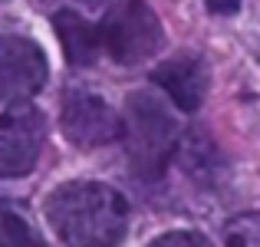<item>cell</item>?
<instances>
[{
    "label": "cell",
    "mask_w": 260,
    "mask_h": 247,
    "mask_svg": "<svg viewBox=\"0 0 260 247\" xmlns=\"http://www.w3.org/2000/svg\"><path fill=\"white\" fill-rule=\"evenodd\" d=\"M50 228L66 247H119L128 231V204L102 181H70L46 201Z\"/></svg>",
    "instance_id": "1"
},
{
    "label": "cell",
    "mask_w": 260,
    "mask_h": 247,
    "mask_svg": "<svg viewBox=\"0 0 260 247\" xmlns=\"http://www.w3.org/2000/svg\"><path fill=\"white\" fill-rule=\"evenodd\" d=\"M122 139L132 159V171L142 178H158L178 145V122L158 96L142 89L125 99Z\"/></svg>",
    "instance_id": "2"
},
{
    "label": "cell",
    "mask_w": 260,
    "mask_h": 247,
    "mask_svg": "<svg viewBox=\"0 0 260 247\" xmlns=\"http://www.w3.org/2000/svg\"><path fill=\"white\" fill-rule=\"evenodd\" d=\"M102 50L119 66H139L161 50V20L145 0H122L102 20Z\"/></svg>",
    "instance_id": "3"
},
{
    "label": "cell",
    "mask_w": 260,
    "mask_h": 247,
    "mask_svg": "<svg viewBox=\"0 0 260 247\" xmlns=\"http://www.w3.org/2000/svg\"><path fill=\"white\" fill-rule=\"evenodd\" d=\"M46 122L33 102H7L0 112V178H23L37 168Z\"/></svg>",
    "instance_id": "4"
},
{
    "label": "cell",
    "mask_w": 260,
    "mask_h": 247,
    "mask_svg": "<svg viewBox=\"0 0 260 247\" xmlns=\"http://www.w3.org/2000/svg\"><path fill=\"white\" fill-rule=\"evenodd\" d=\"M46 82V56L33 40L0 33V102L30 99Z\"/></svg>",
    "instance_id": "5"
},
{
    "label": "cell",
    "mask_w": 260,
    "mask_h": 247,
    "mask_svg": "<svg viewBox=\"0 0 260 247\" xmlns=\"http://www.w3.org/2000/svg\"><path fill=\"white\" fill-rule=\"evenodd\" d=\"M63 132L73 145L95 148L122 139V119L109 109L106 99L76 89L63 99Z\"/></svg>",
    "instance_id": "6"
},
{
    "label": "cell",
    "mask_w": 260,
    "mask_h": 247,
    "mask_svg": "<svg viewBox=\"0 0 260 247\" xmlns=\"http://www.w3.org/2000/svg\"><path fill=\"white\" fill-rule=\"evenodd\" d=\"M152 79H155V86H161L172 96V102L181 112L201 109L204 92H208V70H204V63L198 56H188V53L172 56L161 66H155Z\"/></svg>",
    "instance_id": "7"
},
{
    "label": "cell",
    "mask_w": 260,
    "mask_h": 247,
    "mask_svg": "<svg viewBox=\"0 0 260 247\" xmlns=\"http://www.w3.org/2000/svg\"><path fill=\"white\" fill-rule=\"evenodd\" d=\"M53 26L59 33V43H63V53L73 66H92L95 56H99L102 37L89 20H83L73 10H59L53 17Z\"/></svg>",
    "instance_id": "8"
},
{
    "label": "cell",
    "mask_w": 260,
    "mask_h": 247,
    "mask_svg": "<svg viewBox=\"0 0 260 247\" xmlns=\"http://www.w3.org/2000/svg\"><path fill=\"white\" fill-rule=\"evenodd\" d=\"M224 244L228 247H260V211L231 218L224 224Z\"/></svg>",
    "instance_id": "9"
},
{
    "label": "cell",
    "mask_w": 260,
    "mask_h": 247,
    "mask_svg": "<svg viewBox=\"0 0 260 247\" xmlns=\"http://www.w3.org/2000/svg\"><path fill=\"white\" fill-rule=\"evenodd\" d=\"M0 247H43V244L17 214L0 211Z\"/></svg>",
    "instance_id": "10"
},
{
    "label": "cell",
    "mask_w": 260,
    "mask_h": 247,
    "mask_svg": "<svg viewBox=\"0 0 260 247\" xmlns=\"http://www.w3.org/2000/svg\"><path fill=\"white\" fill-rule=\"evenodd\" d=\"M148 247H211V241L198 231H172V234L155 237Z\"/></svg>",
    "instance_id": "11"
},
{
    "label": "cell",
    "mask_w": 260,
    "mask_h": 247,
    "mask_svg": "<svg viewBox=\"0 0 260 247\" xmlns=\"http://www.w3.org/2000/svg\"><path fill=\"white\" fill-rule=\"evenodd\" d=\"M208 4L211 13H217V17H231V13L241 10V0H204Z\"/></svg>",
    "instance_id": "12"
},
{
    "label": "cell",
    "mask_w": 260,
    "mask_h": 247,
    "mask_svg": "<svg viewBox=\"0 0 260 247\" xmlns=\"http://www.w3.org/2000/svg\"><path fill=\"white\" fill-rule=\"evenodd\" d=\"M79 4H86V7H106L109 0H79Z\"/></svg>",
    "instance_id": "13"
}]
</instances>
